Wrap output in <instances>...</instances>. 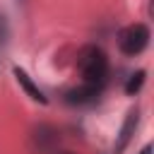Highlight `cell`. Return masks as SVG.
I'll return each mask as SVG.
<instances>
[{
    "mask_svg": "<svg viewBox=\"0 0 154 154\" xmlns=\"http://www.w3.org/2000/svg\"><path fill=\"white\" fill-rule=\"evenodd\" d=\"M77 67L84 77V84H94L99 89L103 87V82L108 77V58L99 46H84L79 51Z\"/></svg>",
    "mask_w": 154,
    "mask_h": 154,
    "instance_id": "1",
    "label": "cell"
},
{
    "mask_svg": "<svg viewBox=\"0 0 154 154\" xmlns=\"http://www.w3.org/2000/svg\"><path fill=\"white\" fill-rule=\"evenodd\" d=\"M55 154H72V152H55Z\"/></svg>",
    "mask_w": 154,
    "mask_h": 154,
    "instance_id": "9",
    "label": "cell"
},
{
    "mask_svg": "<svg viewBox=\"0 0 154 154\" xmlns=\"http://www.w3.org/2000/svg\"><path fill=\"white\" fill-rule=\"evenodd\" d=\"M12 75H14V79L19 82V87H22V89H24V91L34 99V101H38V103H48V99H46V96H43V91H41V89L31 82V77L26 75V70H24V67L14 65V67H12Z\"/></svg>",
    "mask_w": 154,
    "mask_h": 154,
    "instance_id": "5",
    "label": "cell"
},
{
    "mask_svg": "<svg viewBox=\"0 0 154 154\" xmlns=\"http://www.w3.org/2000/svg\"><path fill=\"white\" fill-rule=\"evenodd\" d=\"M99 94H101L99 87H94V84H82V87L70 89V91L65 94V101H67L70 106H89V103H94V101L99 99Z\"/></svg>",
    "mask_w": 154,
    "mask_h": 154,
    "instance_id": "4",
    "label": "cell"
},
{
    "mask_svg": "<svg viewBox=\"0 0 154 154\" xmlns=\"http://www.w3.org/2000/svg\"><path fill=\"white\" fill-rule=\"evenodd\" d=\"M137 154H152V144H144V147H142Z\"/></svg>",
    "mask_w": 154,
    "mask_h": 154,
    "instance_id": "8",
    "label": "cell"
},
{
    "mask_svg": "<svg viewBox=\"0 0 154 154\" xmlns=\"http://www.w3.org/2000/svg\"><path fill=\"white\" fill-rule=\"evenodd\" d=\"M149 26L147 24H130V26H125L120 34H118V48H120V53H125V55H140L147 46H149Z\"/></svg>",
    "mask_w": 154,
    "mask_h": 154,
    "instance_id": "2",
    "label": "cell"
},
{
    "mask_svg": "<svg viewBox=\"0 0 154 154\" xmlns=\"http://www.w3.org/2000/svg\"><path fill=\"white\" fill-rule=\"evenodd\" d=\"M144 79H147V72H144V70L132 72V75L128 77V82H125V94H128V96H135V94L144 87Z\"/></svg>",
    "mask_w": 154,
    "mask_h": 154,
    "instance_id": "6",
    "label": "cell"
},
{
    "mask_svg": "<svg viewBox=\"0 0 154 154\" xmlns=\"http://www.w3.org/2000/svg\"><path fill=\"white\" fill-rule=\"evenodd\" d=\"M137 125H140V111L132 108V111L125 116V120H123V125H120V130H118V137H116V144H113V154H123V152H125V147L130 144Z\"/></svg>",
    "mask_w": 154,
    "mask_h": 154,
    "instance_id": "3",
    "label": "cell"
},
{
    "mask_svg": "<svg viewBox=\"0 0 154 154\" xmlns=\"http://www.w3.org/2000/svg\"><path fill=\"white\" fill-rule=\"evenodd\" d=\"M34 137H41V144H38V149H41V152H48V149H51V144L58 140L55 130H53V128H48V125H41V128L36 130V135H34Z\"/></svg>",
    "mask_w": 154,
    "mask_h": 154,
    "instance_id": "7",
    "label": "cell"
}]
</instances>
